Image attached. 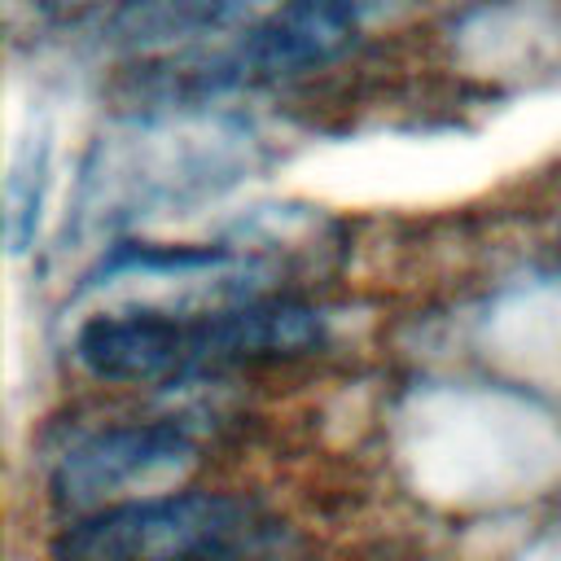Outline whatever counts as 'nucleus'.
I'll list each match as a JSON object with an SVG mask.
<instances>
[{"instance_id":"1","label":"nucleus","mask_w":561,"mask_h":561,"mask_svg":"<svg viewBox=\"0 0 561 561\" xmlns=\"http://www.w3.org/2000/svg\"><path fill=\"white\" fill-rule=\"evenodd\" d=\"M272 522L224 491H162L101 513L70 517L57 561H250L267 548Z\"/></svg>"},{"instance_id":"2","label":"nucleus","mask_w":561,"mask_h":561,"mask_svg":"<svg viewBox=\"0 0 561 561\" xmlns=\"http://www.w3.org/2000/svg\"><path fill=\"white\" fill-rule=\"evenodd\" d=\"M193 105L153 118L145 136H123L101 149L96 171L83 180V210L110 219H136L153 206H180L188 197L215 193L245 167L250 136L219 118H188Z\"/></svg>"},{"instance_id":"3","label":"nucleus","mask_w":561,"mask_h":561,"mask_svg":"<svg viewBox=\"0 0 561 561\" xmlns=\"http://www.w3.org/2000/svg\"><path fill=\"white\" fill-rule=\"evenodd\" d=\"M197 465V438L171 416L123 421L75 438L53 465V500L70 513H101L145 495L175 491Z\"/></svg>"},{"instance_id":"4","label":"nucleus","mask_w":561,"mask_h":561,"mask_svg":"<svg viewBox=\"0 0 561 561\" xmlns=\"http://www.w3.org/2000/svg\"><path fill=\"white\" fill-rule=\"evenodd\" d=\"M210 311L114 302L79 320L70 355L101 386H167L215 364Z\"/></svg>"},{"instance_id":"5","label":"nucleus","mask_w":561,"mask_h":561,"mask_svg":"<svg viewBox=\"0 0 561 561\" xmlns=\"http://www.w3.org/2000/svg\"><path fill=\"white\" fill-rule=\"evenodd\" d=\"M394 0H276L245 35L219 53L228 83H276L337 61L368 18Z\"/></svg>"},{"instance_id":"6","label":"nucleus","mask_w":561,"mask_h":561,"mask_svg":"<svg viewBox=\"0 0 561 561\" xmlns=\"http://www.w3.org/2000/svg\"><path fill=\"white\" fill-rule=\"evenodd\" d=\"M48 162H53L48 127L26 136L18 145V153L9 158V175H4V237H9L13 254H26L35 245L39 215H44V193H48Z\"/></svg>"}]
</instances>
